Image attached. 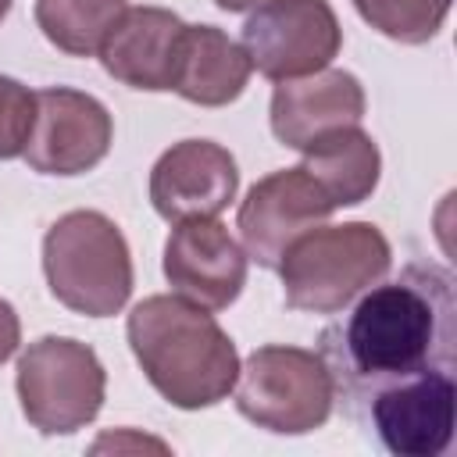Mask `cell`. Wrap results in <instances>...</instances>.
Here are the masks:
<instances>
[{"instance_id":"1","label":"cell","mask_w":457,"mask_h":457,"mask_svg":"<svg viewBox=\"0 0 457 457\" xmlns=\"http://www.w3.org/2000/svg\"><path fill=\"white\" fill-rule=\"evenodd\" d=\"M318 357L332 375L336 396H343L353 414L386 386L439 368L453 371L457 296L450 271L407 264L400 278H378L321 332Z\"/></svg>"},{"instance_id":"14","label":"cell","mask_w":457,"mask_h":457,"mask_svg":"<svg viewBox=\"0 0 457 457\" xmlns=\"http://www.w3.org/2000/svg\"><path fill=\"white\" fill-rule=\"evenodd\" d=\"M186 21L164 7H125L100 46V64L111 79L132 89H171L175 57Z\"/></svg>"},{"instance_id":"10","label":"cell","mask_w":457,"mask_h":457,"mask_svg":"<svg viewBox=\"0 0 457 457\" xmlns=\"http://www.w3.org/2000/svg\"><path fill=\"white\" fill-rule=\"evenodd\" d=\"M396 457H439L453 439L457 418V382L453 371H425L407 382L386 386L361 407Z\"/></svg>"},{"instance_id":"11","label":"cell","mask_w":457,"mask_h":457,"mask_svg":"<svg viewBox=\"0 0 457 457\" xmlns=\"http://www.w3.org/2000/svg\"><path fill=\"white\" fill-rule=\"evenodd\" d=\"M164 278L175 296L207 311H225L246 286V250L218 218L175 221L164 243Z\"/></svg>"},{"instance_id":"6","label":"cell","mask_w":457,"mask_h":457,"mask_svg":"<svg viewBox=\"0 0 457 457\" xmlns=\"http://www.w3.org/2000/svg\"><path fill=\"white\" fill-rule=\"evenodd\" d=\"M104 364L79 339L43 336L18 357L21 414L43 436H71L86 428L104 407Z\"/></svg>"},{"instance_id":"3","label":"cell","mask_w":457,"mask_h":457,"mask_svg":"<svg viewBox=\"0 0 457 457\" xmlns=\"http://www.w3.org/2000/svg\"><path fill=\"white\" fill-rule=\"evenodd\" d=\"M393 264L386 236L371 221L318 225L293 239L278 261L286 303L307 314H339Z\"/></svg>"},{"instance_id":"2","label":"cell","mask_w":457,"mask_h":457,"mask_svg":"<svg viewBox=\"0 0 457 457\" xmlns=\"http://www.w3.org/2000/svg\"><path fill=\"white\" fill-rule=\"evenodd\" d=\"M129 346L146 382L182 411L214 407L239 375V353L228 332L182 296H146L129 314Z\"/></svg>"},{"instance_id":"12","label":"cell","mask_w":457,"mask_h":457,"mask_svg":"<svg viewBox=\"0 0 457 457\" xmlns=\"http://www.w3.org/2000/svg\"><path fill=\"white\" fill-rule=\"evenodd\" d=\"M239 189L236 157L211 139H182L150 171V204L164 221L218 218Z\"/></svg>"},{"instance_id":"18","label":"cell","mask_w":457,"mask_h":457,"mask_svg":"<svg viewBox=\"0 0 457 457\" xmlns=\"http://www.w3.org/2000/svg\"><path fill=\"white\" fill-rule=\"evenodd\" d=\"M453 0H353L357 14L378 29L382 36L396 39V43H428L446 14H450Z\"/></svg>"},{"instance_id":"22","label":"cell","mask_w":457,"mask_h":457,"mask_svg":"<svg viewBox=\"0 0 457 457\" xmlns=\"http://www.w3.org/2000/svg\"><path fill=\"white\" fill-rule=\"evenodd\" d=\"M11 4H14V0H0V21L7 18V11H11Z\"/></svg>"},{"instance_id":"21","label":"cell","mask_w":457,"mask_h":457,"mask_svg":"<svg viewBox=\"0 0 457 457\" xmlns=\"http://www.w3.org/2000/svg\"><path fill=\"white\" fill-rule=\"evenodd\" d=\"M221 11H232V14H243V11H257V7H264V4H271V0H214Z\"/></svg>"},{"instance_id":"4","label":"cell","mask_w":457,"mask_h":457,"mask_svg":"<svg viewBox=\"0 0 457 457\" xmlns=\"http://www.w3.org/2000/svg\"><path fill=\"white\" fill-rule=\"evenodd\" d=\"M43 271L50 293L75 314L111 318L132 293V253L100 211H68L46 228Z\"/></svg>"},{"instance_id":"16","label":"cell","mask_w":457,"mask_h":457,"mask_svg":"<svg viewBox=\"0 0 457 457\" xmlns=\"http://www.w3.org/2000/svg\"><path fill=\"white\" fill-rule=\"evenodd\" d=\"M303 168L336 207H353L375 193L382 157L375 139L361 132V125H346L314 139L303 150Z\"/></svg>"},{"instance_id":"15","label":"cell","mask_w":457,"mask_h":457,"mask_svg":"<svg viewBox=\"0 0 457 457\" xmlns=\"http://www.w3.org/2000/svg\"><path fill=\"white\" fill-rule=\"evenodd\" d=\"M250 71L253 68L246 50L236 39H228L221 29L186 25L175 57L171 93L200 107H225L246 89Z\"/></svg>"},{"instance_id":"8","label":"cell","mask_w":457,"mask_h":457,"mask_svg":"<svg viewBox=\"0 0 457 457\" xmlns=\"http://www.w3.org/2000/svg\"><path fill=\"white\" fill-rule=\"evenodd\" d=\"M111 139V111L96 96L54 86L36 93V118L21 157L39 175H82L107 157Z\"/></svg>"},{"instance_id":"7","label":"cell","mask_w":457,"mask_h":457,"mask_svg":"<svg viewBox=\"0 0 457 457\" xmlns=\"http://www.w3.org/2000/svg\"><path fill=\"white\" fill-rule=\"evenodd\" d=\"M239 46L271 82L303 79L332 64L343 46V29L328 0H271L250 11Z\"/></svg>"},{"instance_id":"9","label":"cell","mask_w":457,"mask_h":457,"mask_svg":"<svg viewBox=\"0 0 457 457\" xmlns=\"http://www.w3.org/2000/svg\"><path fill=\"white\" fill-rule=\"evenodd\" d=\"M332 211L336 204L328 200V193L300 164V168L271 171L261 182H253L246 200L239 204L236 228L246 257L275 271L286 246L303 232L325 225Z\"/></svg>"},{"instance_id":"20","label":"cell","mask_w":457,"mask_h":457,"mask_svg":"<svg viewBox=\"0 0 457 457\" xmlns=\"http://www.w3.org/2000/svg\"><path fill=\"white\" fill-rule=\"evenodd\" d=\"M18 343H21V325H18V314H14V307H11L7 300H0V364L14 357Z\"/></svg>"},{"instance_id":"5","label":"cell","mask_w":457,"mask_h":457,"mask_svg":"<svg viewBox=\"0 0 457 457\" xmlns=\"http://www.w3.org/2000/svg\"><path fill=\"white\" fill-rule=\"evenodd\" d=\"M236 407L257 428L303 436L328 421L336 386L325 361L300 346H257L236 375Z\"/></svg>"},{"instance_id":"19","label":"cell","mask_w":457,"mask_h":457,"mask_svg":"<svg viewBox=\"0 0 457 457\" xmlns=\"http://www.w3.org/2000/svg\"><path fill=\"white\" fill-rule=\"evenodd\" d=\"M36 118V93L18 79L0 75V161L21 157Z\"/></svg>"},{"instance_id":"13","label":"cell","mask_w":457,"mask_h":457,"mask_svg":"<svg viewBox=\"0 0 457 457\" xmlns=\"http://www.w3.org/2000/svg\"><path fill=\"white\" fill-rule=\"evenodd\" d=\"M364 89L343 68H321L303 79H286L271 93V132L282 146L307 150L314 139L361 125Z\"/></svg>"},{"instance_id":"17","label":"cell","mask_w":457,"mask_h":457,"mask_svg":"<svg viewBox=\"0 0 457 457\" xmlns=\"http://www.w3.org/2000/svg\"><path fill=\"white\" fill-rule=\"evenodd\" d=\"M125 7V0H36V25L57 50L93 57Z\"/></svg>"}]
</instances>
